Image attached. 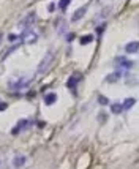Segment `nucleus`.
Here are the masks:
<instances>
[{"label": "nucleus", "instance_id": "nucleus-1", "mask_svg": "<svg viewBox=\"0 0 139 169\" xmlns=\"http://www.w3.org/2000/svg\"><path fill=\"white\" fill-rule=\"evenodd\" d=\"M54 57H55L54 51H49V52H47V54L44 55V59L40 62V65H38L37 73H38V74H44V73H47V71H49V68H51L52 62H54Z\"/></svg>", "mask_w": 139, "mask_h": 169}, {"label": "nucleus", "instance_id": "nucleus-2", "mask_svg": "<svg viewBox=\"0 0 139 169\" xmlns=\"http://www.w3.org/2000/svg\"><path fill=\"white\" fill-rule=\"evenodd\" d=\"M25 163H27V158H25V155H16L15 161H13V164H15V167H22Z\"/></svg>", "mask_w": 139, "mask_h": 169}, {"label": "nucleus", "instance_id": "nucleus-3", "mask_svg": "<svg viewBox=\"0 0 139 169\" xmlns=\"http://www.w3.org/2000/svg\"><path fill=\"white\" fill-rule=\"evenodd\" d=\"M37 38V35H35L30 29H25L24 30V33H22V40H25V41H29V43H33V40Z\"/></svg>", "mask_w": 139, "mask_h": 169}, {"label": "nucleus", "instance_id": "nucleus-4", "mask_svg": "<svg viewBox=\"0 0 139 169\" xmlns=\"http://www.w3.org/2000/svg\"><path fill=\"white\" fill-rule=\"evenodd\" d=\"M137 49H139V43H137V41H133V43H130V44L125 46V51H127L128 54H136Z\"/></svg>", "mask_w": 139, "mask_h": 169}, {"label": "nucleus", "instance_id": "nucleus-5", "mask_svg": "<svg viewBox=\"0 0 139 169\" xmlns=\"http://www.w3.org/2000/svg\"><path fill=\"white\" fill-rule=\"evenodd\" d=\"M86 11H87V6H81L78 11H74V15H73V21H74V22H76V21H79L82 16H84Z\"/></svg>", "mask_w": 139, "mask_h": 169}, {"label": "nucleus", "instance_id": "nucleus-6", "mask_svg": "<svg viewBox=\"0 0 139 169\" xmlns=\"http://www.w3.org/2000/svg\"><path fill=\"white\" fill-rule=\"evenodd\" d=\"M117 63H120L123 68H131V67L134 65L131 60H127V59H123V57H119V59H117Z\"/></svg>", "mask_w": 139, "mask_h": 169}, {"label": "nucleus", "instance_id": "nucleus-7", "mask_svg": "<svg viewBox=\"0 0 139 169\" xmlns=\"http://www.w3.org/2000/svg\"><path fill=\"white\" fill-rule=\"evenodd\" d=\"M33 21H35V15H33V13H30V15L27 16L25 19L21 21V25H30V24L33 22Z\"/></svg>", "mask_w": 139, "mask_h": 169}, {"label": "nucleus", "instance_id": "nucleus-8", "mask_svg": "<svg viewBox=\"0 0 139 169\" xmlns=\"http://www.w3.org/2000/svg\"><path fill=\"white\" fill-rule=\"evenodd\" d=\"M55 100H57V95H55V93H49V95L44 96V103L46 104H52Z\"/></svg>", "mask_w": 139, "mask_h": 169}, {"label": "nucleus", "instance_id": "nucleus-9", "mask_svg": "<svg viewBox=\"0 0 139 169\" xmlns=\"http://www.w3.org/2000/svg\"><path fill=\"white\" fill-rule=\"evenodd\" d=\"M134 103H136V100H134V98H128V100H125V103L122 104V108H123V109H130V108L133 106Z\"/></svg>", "mask_w": 139, "mask_h": 169}, {"label": "nucleus", "instance_id": "nucleus-10", "mask_svg": "<svg viewBox=\"0 0 139 169\" xmlns=\"http://www.w3.org/2000/svg\"><path fill=\"white\" fill-rule=\"evenodd\" d=\"M122 109H123V108H122V104H120V103H114L112 106H111V111H112L114 114H120Z\"/></svg>", "mask_w": 139, "mask_h": 169}, {"label": "nucleus", "instance_id": "nucleus-11", "mask_svg": "<svg viewBox=\"0 0 139 169\" xmlns=\"http://www.w3.org/2000/svg\"><path fill=\"white\" fill-rule=\"evenodd\" d=\"M78 77H76V76H71V77H70V81H68V84H66V86L70 87V89H73L74 87V84H78Z\"/></svg>", "mask_w": 139, "mask_h": 169}, {"label": "nucleus", "instance_id": "nucleus-12", "mask_svg": "<svg viewBox=\"0 0 139 169\" xmlns=\"http://www.w3.org/2000/svg\"><path fill=\"white\" fill-rule=\"evenodd\" d=\"M92 40H93L92 35H86V37H82V38H81V43H82V44H87V43H90Z\"/></svg>", "mask_w": 139, "mask_h": 169}, {"label": "nucleus", "instance_id": "nucleus-13", "mask_svg": "<svg viewBox=\"0 0 139 169\" xmlns=\"http://www.w3.org/2000/svg\"><path fill=\"white\" fill-rule=\"evenodd\" d=\"M68 3H70V0H60V5H59V6H60V10H63V11H65V10H66V6H68Z\"/></svg>", "mask_w": 139, "mask_h": 169}, {"label": "nucleus", "instance_id": "nucleus-14", "mask_svg": "<svg viewBox=\"0 0 139 169\" xmlns=\"http://www.w3.org/2000/svg\"><path fill=\"white\" fill-rule=\"evenodd\" d=\"M98 100H100V103H104V104H106V103H108V98H104V96H100V98H98Z\"/></svg>", "mask_w": 139, "mask_h": 169}, {"label": "nucleus", "instance_id": "nucleus-15", "mask_svg": "<svg viewBox=\"0 0 139 169\" xmlns=\"http://www.w3.org/2000/svg\"><path fill=\"white\" fill-rule=\"evenodd\" d=\"M103 29H104V25H103V27H98V29H96V32L101 33V32H103Z\"/></svg>", "mask_w": 139, "mask_h": 169}]
</instances>
